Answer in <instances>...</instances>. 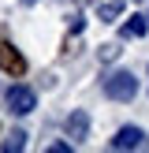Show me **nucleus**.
Returning a JSON list of instances; mask_svg holds the SVG:
<instances>
[{
    "label": "nucleus",
    "instance_id": "8",
    "mask_svg": "<svg viewBox=\"0 0 149 153\" xmlns=\"http://www.w3.org/2000/svg\"><path fill=\"white\" fill-rule=\"evenodd\" d=\"M22 146H26V134H22V131H11V138L4 142V149H7V153H19Z\"/></svg>",
    "mask_w": 149,
    "mask_h": 153
},
{
    "label": "nucleus",
    "instance_id": "4",
    "mask_svg": "<svg viewBox=\"0 0 149 153\" xmlns=\"http://www.w3.org/2000/svg\"><path fill=\"white\" fill-rule=\"evenodd\" d=\"M108 146L112 149H138V146H145V131L142 127H119Z\"/></svg>",
    "mask_w": 149,
    "mask_h": 153
},
{
    "label": "nucleus",
    "instance_id": "9",
    "mask_svg": "<svg viewBox=\"0 0 149 153\" xmlns=\"http://www.w3.org/2000/svg\"><path fill=\"white\" fill-rule=\"evenodd\" d=\"M119 56V45H101V60H116Z\"/></svg>",
    "mask_w": 149,
    "mask_h": 153
},
{
    "label": "nucleus",
    "instance_id": "11",
    "mask_svg": "<svg viewBox=\"0 0 149 153\" xmlns=\"http://www.w3.org/2000/svg\"><path fill=\"white\" fill-rule=\"evenodd\" d=\"M78 4H82V0H78Z\"/></svg>",
    "mask_w": 149,
    "mask_h": 153
},
{
    "label": "nucleus",
    "instance_id": "7",
    "mask_svg": "<svg viewBox=\"0 0 149 153\" xmlns=\"http://www.w3.org/2000/svg\"><path fill=\"white\" fill-rule=\"evenodd\" d=\"M119 11H123V0H101L97 4V19L101 22H116Z\"/></svg>",
    "mask_w": 149,
    "mask_h": 153
},
{
    "label": "nucleus",
    "instance_id": "10",
    "mask_svg": "<svg viewBox=\"0 0 149 153\" xmlns=\"http://www.w3.org/2000/svg\"><path fill=\"white\" fill-rule=\"evenodd\" d=\"M19 4H26V7H30V4H37V0H19Z\"/></svg>",
    "mask_w": 149,
    "mask_h": 153
},
{
    "label": "nucleus",
    "instance_id": "3",
    "mask_svg": "<svg viewBox=\"0 0 149 153\" xmlns=\"http://www.w3.org/2000/svg\"><path fill=\"white\" fill-rule=\"evenodd\" d=\"M0 71L15 75V79H19V75H26V60H22V52L4 37V30H0Z\"/></svg>",
    "mask_w": 149,
    "mask_h": 153
},
{
    "label": "nucleus",
    "instance_id": "5",
    "mask_svg": "<svg viewBox=\"0 0 149 153\" xmlns=\"http://www.w3.org/2000/svg\"><path fill=\"white\" fill-rule=\"evenodd\" d=\"M63 127H67V134H71L74 142H82V138L89 134V116H86L82 108H74L71 116H67V123H63Z\"/></svg>",
    "mask_w": 149,
    "mask_h": 153
},
{
    "label": "nucleus",
    "instance_id": "2",
    "mask_svg": "<svg viewBox=\"0 0 149 153\" xmlns=\"http://www.w3.org/2000/svg\"><path fill=\"white\" fill-rule=\"evenodd\" d=\"M4 101H7V108H11L15 116H30V112L37 108V94H34L30 86H22V82H15V86L7 90Z\"/></svg>",
    "mask_w": 149,
    "mask_h": 153
},
{
    "label": "nucleus",
    "instance_id": "6",
    "mask_svg": "<svg viewBox=\"0 0 149 153\" xmlns=\"http://www.w3.org/2000/svg\"><path fill=\"white\" fill-rule=\"evenodd\" d=\"M145 30H149V15H131V19L119 26V37H123V41H131V37H145Z\"/></svg>",
    "mask_w": 149,
    "mask_h": 153
},
{
    "label": "nucleus",
    "instance_id": "1",
    "mask_svg": "<svg viewBox=\"0 0 149 153\" xmlns=\"http://www.w3.org/2000/svg\"><path fill=\"white\" fill-rule=\"evenodd\" d=\"M104 94H108L112 101H134V94H138V79H134L131 71H112L108 79H104Z\"/></svg>",
    "mask_w": 149,
    "mask_h": 153
}]
</instances>
